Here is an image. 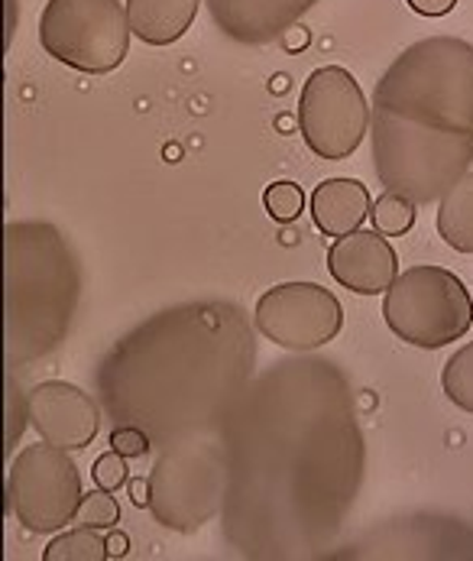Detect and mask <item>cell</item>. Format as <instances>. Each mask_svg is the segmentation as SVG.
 <instances>
[{"mask_svg": "<svg viewBox=\"0 0 473 561\" xmlns=\"http://www.w3.org/2000/svg\"><path fill=\"white\" fill-rule=\"evenodd\" d=\"M441 390L458 409L473 415V341L448 357V364L441 370Z\"/></svg>", "mask_w": 473, "mask_h": 561, "instance_id": "obj_18", "label": "cell"}, {"mask_svg": "<svg viewBox=\"0 0 473 561\" xmlns=\"http://www.w3.org/2000/svg\"><path fill=\"white\" fill-rule=\"evenodd\" d=\"M130 500H134V506H150V478L130 483Z\"/></svg>", "mask_w": 473, "mask_h": 561, "instance_id": "obj_27", "label": "cell"}, {"mask_svg": "<svg viewBox=\"0 0 473 561\" xmlns=\"http://www.w3.org/2000/svg\"><path fill=\"white\" fill-rule=\"evenodd\" d=\"M370 127V104L344 66H321L302 84L299 130L321 160L341 162L357 153Z\"/></svg>", "mask_w": 473, "mask_h": 561, "instance_id": "obj_9", "label": "cell"}, {"mask_svg": "<svg viewBox=\"0 0 473 561\" xmlns=\"http://www.w3.org/2000/svg\"><path fill=\"white\" fill-rule=\"evenodd\" d=\"M7 370H23L69 337L81 302V266L72 243L49 221L3 228Z\"/></svg>", "mask_w": 473, "mask_h": 561, "instance_id": "obj_4", "label": "cell"}, {"mask_svg": "<svg viewBox=\"0 0 473 561\" xmlns=\"http://www.w3.org/2000/svg\"><path fill=\"white\" fill-rule=\"evenodd\" d=\"M327 270L334 283L357 296H380L387 293L399 276V256L387 234L373 231H354L337 238L327 250Z\"/></svg>", "mask_w": 473, "mask_h": 561, "instance_id": "obj_12", "label": "cell"}, {"mask_svg": "<svg viewBox=\"0 0 473 561\" xmlns=\"http://www.w3.org/2000/svg\"><path fill=\"white\" fill-rule=\"evenodd\" d=\"M256 331L292 354H312L344 328V309L321 283H279L256 299Z\"/></svg>", "mask_w": 473, "mask_h": 561, "instance_id": "obj_10", "label": "cell"}, {"mask_svg": "<svg viewBox=\"0 0 473 561\" xmlns=\"http://www.w3.org/2000/svg\"><path fill=\"white\" fill-rule=\"evenodd\" d=\"M221 536L236 559L309 561L341 539L367 442L344 367L299 354L259 370L221 425Z\"/></svg>", "mask_w": 473, "mask_h": 561, "instance_id": "obj_1", "label": "cell"}, {"mask_svg": "<svg viewBox=\"0 0 473 561\" xmlns=\"http://www.w3.org/2000/svg\"><path fill=\"white\" fill-rule=\"evenodd\" d=\"M405 3L422 16H445L458 7V0H405Z\"/></svg>", "mask_w": 473, "mask_h": 561, "instance_id": "obj_25", "label": "cell"}, {"mask_svg": "<svg viewBox=\"0 0 473 561\" xmlns=\"http://www.w3.org/2000/svg\"><path fill=\"white\" fill-rule=\"evenodd\" d=\"M130 16L120 0H49L39 16V46L56 62L107 76L130 53Z\"/></svg>", "mask_w": 473, "mask_h": 561, "instance_id": "obj_7", "label": "cell"}, {"mask_svg": "<svg viewBox=\"0 0 473 561\" xmlns=\"http://www.w3.org/2000/svg\"><path fill=\"white\" fill-rule=\"evenodd\" d=\"M91 478H94V483H97L101 490H117V486H124V483H127V458L117 455V451L111 448L107 455H101V458L94 461Z\"/></svg>", "mask_w": 473, "mask_h": 561, "instance_id": "obj_24", "label": "cell"}, {"mask_svg": "<svg viewBox=\"0 0 473 561\" xmlns=\"http://www.w3.org/2000/svg\"><path fill=\"white\" fill-rule=\"evenodd\" d=\"M438 238L458 253H473V172H464L438 198Z\"/></svg>", "mask_w": 473, "mask_h": 561, "instance_id": "obj_16", "label": "cell"}, {"mask_svg": "<svg viewBox=\"0 0 473 561\" xmlns=\"http://www.w3.org/2000/svg\"><path fill=\"white\" fill-rule=\"evenodd\" d=\"M101 412L91 393L66 380H46L30 390V425L43 442L66 451H81L97 438Z\"/></svg>", "mask_w": 473, "mask_h": 561, "instance_id": "obj_11", "label": "cell"}, {"mask_svg": "<svg viewBox=\"0 0 473 561\" xmlns=\"http://www.w3.org/2000/svg\"><path fill=\"white\" fill-rule=\"evenodd\" d=\"M282 43H286V49H289V53H299V49H305V46L312 43V33H309V30H302V26L296 23L292 30H286V33H282Z\"/></svg>", "mask_w": 473, "mask_h": 561, "instance_id": "obj_26", "label": "cell"}, {"mask_svg": "<svg viewBox=\"0 0 473 561\" xmlns=\"http://www.w3.org/2000/svg\"><path fill=\"white\" fill-rule=\"evenodd\" d=\"M373 211L370 188L360 179H324L312 192V221L324 238H344L364 228Z\"/></svg>", "mask_w": 473, "mask_h": 561, "instance_id": "obj_14", "label": "cell"}, {"mask_svg": "<svg viewBox=\"0 0 473 561\" xmlns=\"http://www.w3.org/2000/svg\"><path fill=\"white\" fill-rule=\"evenodd\" d=\"M124 3L134 36L147 46L178 43L192 30L201 7V0H124Z\"/></svg>", "mask_w": 473, "mask_h": 561, "instance_id": "obj_15", "label": "cell"}, {"mask_svg": "<svg viewBox=\"0 0 473 561\" xmlns=\"http://www.w3.org/2000/svg\"><path fill=\"white\" fill-rule=\"evenodd\" d=\"M256 377V331L228 299H195L134 324L94 370V393L114 425H137L153 448L221 435Z\"/></svg>", "mask_w": 473, "mask_h": 561, "instance_id": "obj_2", "label": "cell"}, {"mask_svg": "<svg viewBox=\"0 0 473 561\" xmlns=\"http://www.w3.org/2000/svg\"><path fill=\"white\" fill-rule=\"evenodd\" d=\"M79 526H91V529H117L120 523V503L114 500V490H91L84 493L76 516Z\"/></svg>", "mask_w": 473, "mask_h": 561, "instance_id": "obj_21", "label": "cell"}, {"mask_svg": "<svg viewBox=\"0 0 473 561\" xmlns=\"http://www.w3.org/2000/svg\"><path fill=\"white\" fill-rule=\"evenodd\" d=\"M263 205H266V215L273 218V221H296L299 215H302V208H305V192H302V185H296V182H289V179H279V182H273V185H266V192H263Z\"/></svg>", "mask_w": 473, "mask_h": 561, "instance_id": "obj_20", "label": "cell"}, {"mask_svg": "<svg viewBox=\"0 0 473 561\" xmlns=\"http://www.w3.org/2000/svg\"><path fill=\"white\" fill-rule=\"evenodd\" d=\"M111 559V546L107 539H101V529L79 526L69 533H59L46 549L43 561H107Z\"/></svg>", "mask_w": 473, "mask_h": 561, "instance_id": "obj_17", "label": "cell"}, {"mask_svg": "<svg viewBox=\"0 0 473 561\" xmlns=\"http://www.w3.org/2000/svg\"><path fill=\"white\" fill-rule=\"evenodd\" d=\"M383 319L399 341L438 351L471 331L473 296L448 266L422 263L395 276L383 299Z\"/></svg>", "mask_w": 473, "mask_h": 561, "instance_id": "obj_6", "label": "cell"}, {"mask_svg": "<svg viewBox=\"0 0 473 561\" xmlns=\"http://www.w3.org/2000/svg\"><path fill=\"white\" fill-rule=\"evenodd\" d=\"M370 153L377 179L415 205L438 202L473 162V43L425 36L373 88Z\"/></svg>", "mask_w": 473, "mask_h": 561, "instance_id": "obj_3", "label": "cell"}, {"mask_svg": "<svg viewBox=\"0 0 473 561\" xmlns=\"http://www.w3.org/2000/svg\"><path fill=\"white\" fill-rule=\"evenodd\" d=\"M117 455H124L127 461H134V458H143V455H150V448H153V442H150V435L143 432V428H137V425H114V432H111V442H107Z\"/></svg>", "mask_w": 473, "mask_h": 561, "instance_id": "obj_23", "label": "cell"}, {"mask_svg": "<svg viewBox=\"0 0 473 561\" xmlns=\"http://www.w3.org/2000/svg\"><path fill=\"white\" fill-rule=\"evenodd\" d=\"M215 30L240 46H263L282 39L318 0H205Z\"/></svg>", "mask_w": 473, "mask_h": 561, "instance_id": "obj_13", "label": "cell"}, {"mask_svg": "<svg viewBox=\"0 0 473 561\" xmlns=\"http://www.w3.org/2000/svg\"><path fill=\"white\" fill-rule=\"evenodd\" d=\"M26 425H30V393L20 390L16 377H7V455L16 448Z\"/></svg>", "mask_w": 473, "mask_h": 561, "instance_id": "obj_22", "label": "cell"}, {"mask_svg": "<svg viewBox=\"0 0 473 561\" xmlns=\"http://www.w3.org/2000/svg\"><path fill=\"white\" fill-rule=\"evenodd\" d=\"M107 546H111V556H124V552H127V536H120V533H117Z\"/></svg>", "mask_w": 473, "mask_h": 561, "instance_id": "obj_28", "label": "cell"}, {"mask_svg": "<svg viewBox=\"0 0 473 561\" xmlns=\"http://www.w3.org/2000/svg\"><path fill=\"white\" fill-rule=\"evenodd\" d=\"M228 461L221 435L182 438L159 448L150 471V513L159 526L195 536L221 516Z\"/></svg>", "mask_w": 473, "mask_h": 561, "instance_id": "obj_5", "label": "cell"}, {"mask_svg": "<svg viewBox=\"0 0 473 561\" xmlns=\"http://www.w3.org/2000/svg\"><path fill=\"white\" fill-rule=\"evenodd\" d=\"M415 202H408V198H402V195H395V192H383L377 202H373V211H370V218H373V228L380 231V234H387V238H402V234H408L412 231V225H415Z\"/></svg>", "mask_w": 473, "mask_h": 561, "instance_id": "obj_19", "label": "cell"}, {"mask_svg": "<svg viewBox=\"0 0 473 561\" xmlns=\"http://www.w3.org/2000/svg\"><path fill=\"white\" fill-rule=\"evenodd\" d=\"M7 500L16 523L36 536H49L76 523L84 490L79 465L66 448L49 442L26 445L7 474Z\"/></svg>", "mask_w": 473, "mask_h": 561, "instance_id": "obj_8", "label": "cell"}]
</instances>
